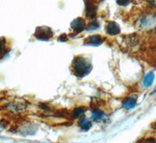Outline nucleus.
Returning <instances> with one entry per match:
<instances>
[{
  "label": "nucleus",
  "instance_id": "nucleus-1",
  "mask_svg": "<svg viewBox=\"0 0 156 143\" xmlns=\"http://www.w3.org/2000/svg\"><path fill=\"white\" fill-rule=\"evenodd\" d=\"M71 69L73 74L78 78H83L88 75L92 69V66L88 58L80 55L73 59Z\"/></svg>",
  "mask_w": 156,
  "mask_h": 143
},
{
  "label": "nucleus",
  "instance_id": "nucleus-2",
  "mask_svg": "<svg viewBox=\"0 0 156 143\" xmlns=\"http://www.w3.org/2000/svg\"><path fill=\"white\" fill-rule=\"evenodd\" d=\"M34 36L37 40L40 41H48L53 36V32L49 27L43 26L37 27L34 32Z\"/></svg>",
  "mask_w": 156,
  "mask_h": 143
},
{
  "label": "nucleus",
  "instance_id": "nucleus-3",
  "mask_svg": "<svg viewBox=\"0 0 156 143\" xmlns=\"http://www.w3.org/2000/svg\"><path fill=\"white\" fill-rule=\"evenodd\" d=\"M96 5L94 0H85V12L87 18L93 19L96 16Z\"/></svg>",
  "mask_w": 156,
  "mask_h": 143
},
{
  "label": "nucleus",
  "instance_id": "nucleus-4",
  "mask_svg": "<svg viewBox=\"0 0 156 143\" xmlns=\"http://www.w3.org/2000/svg\"><path fill=\"white\" fill-rule=\"evenodd\" d=\"M70 26L71 28L73 29V30L76 34H79L85 28V20L83 18L78 17L73 20Z\"/></svg>",
  "mask_w": 156,
  "mask_h": 143
},
{
  "label": "nucleus",
  "instance_id": "nucleus-5",
  "mask_svg": "<svg viewBox=\"0 0 156 143\" xmlns=\"http://www.w3.org/2000/svg\"><path fill=\"white\" fill-rule=\"evenodd\" d=\"M105 31L108 35H117L120 33V27L115 22H108L105 27Z\"/></svg>",
  "mask_w": 156,
  "mask_h": 143
},
{
  "label": "nucleus",
  "instance_id": "nucleus-6",
  "mask_svg": "<svg viewBox=\"0 0 156 143\" xmlns=\"http://www.w3.org/2000/svg\"><path fill=\"white\" fill-rule=\"evenodd\" d=\"M104 40L105 39H104L103 37L98 35V34H95V35H92L89 37L86 40L85 44H87V45H91V46H99L100 44H102Z\"/></svg>",
  "mask_w": 156,
  "mask_h": 143
},
{
  "label": "nucleus",
  "instance_id": "nucleus-7",
  "mask_svg": "<svg viewBox=\"0 0 156 143\" xmlns=\"http://www.w3.org/2000/svg\"><path fill=\"white\" fill-rule=\"evenodd\" d=\"M156 23V17L154 16H145L140 20V24L144 27H151Z\"/></svg>",
  "mask_w": 156,
  "mask_h": 143
},
{
  "label": "nucleus",
  "instance_id": "nucleus-8",
  "mask_svg": "<svg viewBox=\"0 0 156 143\" xmlns=\"http://www.w3.org/2000/svg\"><path fill=\"white\" fill-rule=\"evenodd\" d=\"M136 104V97H129L125 99V100L122 102V106L125 109L130 110L134 107Z\"/></svg>",
  "mask_w": 156,
  "mask_h": 143
},
{
  "label": "nucleus",
  "instance_id": "nucleus-9",
  "mask_svg": "<svg viewBox=\"0 0 156 143\" xmlns=\"http://www.w3.org/2000/svg\"><path fill=\"white\" fill-rule=\"evenodd\" d=\"M154 79V74L153 73H149L144 76L143 80V85L145 87H149L153 83Z\"/></svg>",
  "mask_w": 156,
  "mask_h": 143
},
{
  "label": "nucleus",
  "instance_id": "nucleus-10",
  "mask_svg": "<svg viewBox=\"0 0 156 143\" xmlns=\"http://www.w3.org/2000/svg\"><path fill=\"white\" fill-rule=\"evenodd\" d=\"M79 126L83 131H87L91 128L92 126V123L88 119H82L80 122H79Z\"/></svg>",
  "mask_w": 156,
  "mask_h": 143
},
{
  "label": "nucleus",
  "instance_id": "nucleus-11",
  "mask_svg": "<svg viewBox=\"0 0 156 143\" xmlns=\"http://www.w3.org/2000/svg\"><path fill=\"white\" fill-rule=\"evenodd\" d=\"M85 111L86 109L83 107L76 108L72 112V117H73V118H80V117H82V116H83V114L85 113Z\"/></svg>",
  "mask_w": 156,
  "mask_h": 143
},
{
  "label": "nucleus",
  "instance_id": "nucleus-12",
  "mask_svg": "<svg viewBox=\"0 0 156 143\" xmlns=\"http://www.w3.org/2000/svg\"><path fill=\"white\" fill-rule=\"evenodd\" d=\"M105 114L101 110H94L92 113V118L95 121H101L104 118Z\"/></svg>",
  "mask_w": 156,
  "mask_h": 143
},
{
  "label": "nucleus",
  "instance_id": "nucleus-13",
  "mask_svg": "<svg viewBox=\"0 0 156 143\" xmlns=\"http://www.w3.org/2000/svg\"><path fill=\"white\" fill-rule=\"evenodd\" d=\"M136 143H156V138L154 137H146L138 140Z\"/></svg>",
  "mask_w": 156,
  "mask_h": 143
},
{
  "label": "nucleus",
  "instance_id": "nucleus-14",
  "mask_svg": "<svg viewBox=\"0 0 156 143\" xmlns=\"http://www.w3.org/2000/svg\"><path fill=\"white\" fill-rule=\"evenodd\" d=\"M98 27H99V24H98V23L96 21H92V22H90V23L88 24V26L87 27V30H96V29H98Z\"/></svg>",
  "mask_w": 156,
  "mask_h": 143
},
{
  "label": "nucleus",
  "instance_id": "nucleus-15",
  "mask_svg": "<svg viewBox=\"0 0 156 143\" xmlns=\"http://www.w3.org/2000/svg\"><path fill=\"white\" fill-rule=\"evenodd\" d=\"M5 41L4 39H0V57L2 56V54L5 53Z\"/></svg>",
  "mask_w": 156,
  "mask_h": 143
},
{
  "label": "nucleus",
  "instance_id": "nucleus-16",
  "mask_svg": "<svg viewBox=\"0 0 156 143\" xmlns=\"http://www.w3.org/2000/svg\"><path fill=\"white\" fill-rule=\"evenodd\" d=\"M116 2L119 5L125 6V5H129V3L130 2V0H116Z\"/></svg>",
  "mask_w": 156,
  "mask_h": 143
},
{
  "label": "nucleus",
  "instance_id": "nucleus-17",
  "mask_svg": "<svg viewBox=\"0 0 156 143\" xmlns=\"http://www.w3.org/2000/svg\"><path fill=\"white\" fill-rule=\"evenodd\" d=\"M154 92H156V87H155V90H154Z\"/></svg>",
  "mask_w": 156,
  "mask_h": 143
}]
</instances>
